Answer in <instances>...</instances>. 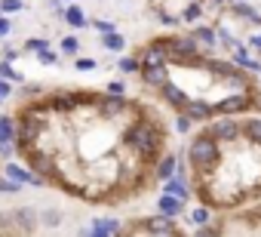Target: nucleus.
I'll return each mask as SVG.
<instances>
[{
	"instance_id": "27",
	"label": "nucleus",
	"mask_w": 261,
	"mask_h": 237,
	"mask_svg": "<svg viewBox=\"0 0 261 237\" xmlns=\"http://www.w3.org/2000/svg\"><path fill=\"white\" fill-rule=\"evenodd\" d=\"M249 50H255V53H258V56H261V31H258V34H252V37H249Z\"/></svg>"
},
{
	"instance_id": "13",
	"label": "nucleus",
	"mask_w": 261,
	"mask_h": 237,
	"mask_svg": "<svg viewBox=\"0 0 261 237\" xmlns=\"http://www.w3.org/2000/svg\"><path fill=\"white\" fill-rule=\"evenodd\" d=\"M215 216H212V209L206 206V203H197L194 209H188V222L194 225V228H203V225H209Z\"/></svg>"
},
{
	"instance_id": "9",
	"label": "nucleus",
	"mask_w": 261,
	"mask_h": 237,
	"mask_svg": "<svg viewBox=\"0 0 261 237\" xmlns=\"http://www.w3.org/2000/svg\"><path fill=\"white\" fill-rule=\"evenodd\" d=\"M163 194H172V197H178L181 203H188V200L194 197V191H191V182H188L185 176H172L169 182H163Z\"/></svg>"
},
{
	"instance_id": "24",
	"label": "nucleus",
	"mask_w": 261,
	"mask_h": 237,
	"mask_svg": "<svg viewBox=\"0 0 261 237\" xmlns=\"http://www.w3.org/2000/svg\"><path fill=\"white\" fill-rule=\"evenodd\" d=\"M105 89H108V92H114V96H126V83H123V80H111Z\"/></svg>"
},
{
	"instance_id": "10",
	"label": "nucleus",
	"mask_w": 261,
	"mask_h": 237,
	"mask_svg": "<svg viewBox=\"0 0 261 237\" xmlns=\"http://www.w3.org/2000/svg\"><path fill=\"white\" fill-rule=\"evenodd\" d=\"M157 212L166 216V219H178V216H185V203L172 194H160L157 197Z\"/></svg>"
},
{
	"instance_id": "30",
	"label": "nucleus",
	"mask_w": 261,
	"mask_h": 237,
	"mask_svg": "<svg viewBox=\"0 0 261 237\" xmlns=\"http://www.w3.org/2000/svg\"><path fill=\"white\" fill-rule=\"evenodd\" d=\"M258 86H261V77H258Z\"/></svg>"
},
{
	"instance_id": "1",
	"label": "nucleus",
	"mask_w": 261,
	"mask_h": 237,
	"mask_svg": "<svg viewBox=\"0 0 261 237\" xmlns=\"http://www.w3.org/2000/svg\"><path fill=\"white\" fill-rule=\"evenodd\" d=\"M185 160H188V167L194 170V176H209V173L218 167V160H221V145L209 136L206 127H200V130L188 139V145H185Z\"/></svg>"
},
{
	"instance_id": "17",
	"label": "nucleus",
	"mask_w": 261,
	"mask_h": 237,
	"mask_svg": "<svg viewBox=\"0 0 261 237\" xmlns=\"http://www.w3.org/2000/svg\"><path fill=\"white\" fill-rule=\"evenodd\" d=\"M25 188L19 185V182H13V179H7L4 173H0V194H22Z\"/></svg>"
},
{
	"instance_id": "26",
	"label": "nucleus",
	"mask_w": 261,
	"mask_h": 237,
	"mask_svg": "<svg viewBox=\"0 0 261 237\" xmlns=\"http://www.w3.org/2000/svg\"><path fill=\"white\" fill-rule=\"evenodd\" d=\"M10 31H13V22H10L7 16H0V37H7Z\"/></svg>"
},
{
	"instance_id": "29",
	"label": "nucleus",
	"mask_w": 261,
	"mask_h": 237,
	"mask_svg": "<svg viewBox=\"0 0 261 237\" xmlns=\"http://www.w3.org/2000/svg\"><path fill=\"white\" fill-rule=\"evenodd\" d=\"M59 4H62V7H68V4H74V0H59Z\"/></svg>"
},
{
	"instance_id": "25",
	"label": "nucleus",
	"mask_w": 261,
	"mask_h": 237,
	"mask_svg": "<svg viewBox=\"0 0 261 237\" xmlns=\"http://www.w3.org/2000/svg\"><path fill=\"white\" fill-rule=\"evenodd\" d=\"M175 127H178L181 133H194V124L188 121V117H181V114H175Z\"/></svg>"
},
{
	"instance_id": "4",
	"label": "nucleus",
	"mask_w": 261,
	"mask_h": 237,
	"mask_svg": "<svg viewBox=\"0 0 261 237\" xmlns=\"http://www.w3.org/2000/svg\"><path fill=\"white\" fill-rule=\"evenodd\" d=\"M178 114L188 117L194 127H206L212 117H215V105H212L209 99H188V105H185Z\"/></svg>"
},
{
	"instance_id": "11",
	"label": "nucleus",
	"mask_w": 261,
	"mask_h": 237,
	"mask_svg": "<svg viewBox=\"0 0 261 237\" xmlns=\"http://www.w3.org/2000/svg\"><path fill=\"white\" fill-rule=\"evenodd\" d=\"M181 16V25H200L203 22V16H206V10H203V4H200V0H194V4H185V10L178 13Z\"/></svg>"
},
{
	"instance_id": "5",
	"label": "nucleus",
	"mask_w": 261,
	"mask_h": 237,
	"mask_svg": "<svg viewBox=\"0 0 261 237\" xmlns=\"http://www.w3.org/2000/svg\"><path fill=\"white\" fill-rule=\"evenodd\" d=\"M16 151V117L0 114V157H13Z\"/></svg>"
},
{
	"instance_id": "2",
	"label": "nucleus",
	"mask_w": 261,
	"mask_h": 237,
	"mask_svg": "<svg viewBox=\"0 0 261 237\" xmlns=\"http://www.w3.org/2000/svg\"><path fill=\"white\" fill-rule=\"evenodd\" d=\"M114 237H188V231L166 216H142V219H129Z\"/></svg>"
},
{
	"instance_id": "28",
	"label": "nucleus",
	"mask_w": 261,
	"mask_h": 237,
	"mask_svg": "<svg viewBox=\"0 0 261 237\" xmlns=\"http://www.w3.org/2000/svg\"><path fill=\"white\" fill-rule=\"evenodd\" d=\"M10 92H13V83H10V80H4V77H0V99H7Z\"/></svg>"
},
{
	"instance_id": "31",
	"label": "nucleus",
	"mask_w": 261,
	"mask_h": 237,
	"mask_svg": "<svg viewBox=\"0 0 261 237\" xmlns=\"http://www.w3.org/2000/svg\"><path fill=\"white\" fill-rule=\"evenodd\" d=\"M0 16H4V13H0Z\"/></svg>"
},
{
	"instance_id": "23",
	"label": "nucleus",
	"mask_w": 261,
	"mask_h": 237,
	"mask_svg": "<svg viewBox=\"0 0 261 237\" xmlns=\"http://www.w3.org/2000/svg\"><path fill=\"white\" fill-rule=\"evenodd\" d=\"M37 59H40L43 65H56V62H59V56H56L53 50H40V53H37Z\"/></svg>"
},
{
	"instance_id": "22",
	"label": "nucleus",
	"mask_w": 261,
	"mask_h": 237,
	"mask_svg": "<svg viewBox=\"0 0 261 237\" xmlns=\"http://www.w3.org/2000/svg\"><path fill=\"white\" fill-rule=\"evenodd\" d=\"M74 68H77V71H95V68H98V62H95V59H77V62H74Z\"/></svg>"
},
{
	"instance_id": "12",
	"label": "nucleus",
	"mask_w": 261,
	"mask_h": 237,
	"mask_svg": "<svg viewBox=\"0 0 261 237\" xmlns=\"http://www.w3.org/2000/svg\"><path fill=\"white\" fill-rule=\"evenodd\" d=\"M62 19H65V25H71V28H83V25H89V22H86L83 7H77V4L62 7Z\"/></svg>"
},
{
	"instance_id": "6",
	"label": "nucleus",
	"mask_w": 261,
	"mask_h": 237,
	"mask_svg": "<svg viewBox=\"0 0 261 237\" xmlns=\"http://www.w3.org/2000/svg\"><path fill=\"white\" fill-rule=\"evenodd\" d=\"M243 142L252 148H261V114H243Z\"/></svg>"
},
{
	"instance_id": "18",
	"label": "nucleus",
	"mask_w": 261,
	"mask_h": 237,
	"mask_svg": "<svg viewBox=\"0 0 261 237\" xmlns=\"http://www.w3.org/2000/svg\"><path fill=\"white\" fill-rule=\"evenodd\" d=\"M117 68H120L123 74H139V59H136V56H123Z\"/></svg>"
},
{
	"instance_id": "8",
	"label": "nucleus",
	"mask_w": 261,
	"mask_h": 237,
	"mask_svg": "<svg viewBox=\"0 0 261 237\" xmlns=\"http://www.w3.org/2000/svg\"><path fill=\"white\" fill-rule=\"evenodd\" d=\"M172 176H178V154L175 151H166L157 160V167H154V179L157 182H169Z\"/></svg>"
},
{
	"instance_id": "21",
	"label": "nucleus",
	"mask_w": 261,
	"mask_h": 237,
	"mask_svg": "<svg viewBox=\"0 0 261 237\" xmlns=\"http://www.w3.org/2000/svg\"><path fill=\"white\" fill-rule=\"evenodd\" d=\"M19 10H25V4L22 0H0V13H19Z\"/></svg>"
},
{
	"instance_id": "14",
	"label": "nucleus",
	"mask_w": 261,
	"mask_h": 237,
	"mask_svg": "<svg viewBox=\"0 0 261 237\" xmlns=\"http://www.w3.org/2000/svg\"><path fill=\"white\" fill-rule=\"evenodd\" d=\"M101 46L108 53H123L126 50V37L120 31H111V34H101Z\"/></svg>"
},
{
	"instance_id": "20",
	"label": "nucleus",
	"mask_w": 261,
	"mask_h": 237,
	"mask_svg": "<svg viewBox=\"0 0 261 237\" xmlns=\"http://www.w3.org/2000/svg\"><path fill=\"white\" fill-rule=\"evenodd\" d=\"M98 34H111V31H117V22H108V19H92L89 22Z\"/></svg>"
},
{
	"instance_id": "19",
	"label": "nucleus",
	"mask_w": 261,
	"mask_h": 237,
	"mask_svg": "<svg viewBox=\"0 0 261 237\" xmlns=\"http://www.w3.org/2000/svg\"><path fill=\"white\" fill-rule=\"evenodd\" d=\"M25 50L37 56L40 50H49V40H46V37H28V40H25Z\"/></svg>"
},
{
	"instance_id": "7",
	"label": "nucleus",
	"mask_w": 261,
	"mask_h": 237,
	"mask_svg": "<svg viewBox=\"0 0 261 237\" xmlns=\"http://www.w3.org/2000/svg\"><path fill=\"white\" fill-rule=\"evenodd\" d=\"M188 34L197 40V46H203L206 53H215V46H218V34H215V28L212 25H194V28H188Z\"/></svg>"
},
{
	"instance_id": "15",
	"label": "nucleus",
	"mask_w": 261,
	"mask_h": 237,
	"mask_svg": "<svg viewBox=\"0 0 261 237\" xmlns=\"http://www.w3.org/2000/svg\"><path fill=\"white\" fill-rule=\"evenodd\" d=\"M59 50H62V56H77L80 40H77L74 34H68V37H62V40H59Z\"/></svg>"
},
{
	"instance_id": "16",
	"label": "nucleus",
	"mask_w": 261,
	"mask_h": 237,
	"mask_svg": "<svg viewBox=\"0 0 261 237\" xmlns=\"http://www.w3.org/2000/svg\"><path fill=\"white\" fill-rule=\"evenodd\" d=\"M0 77H4V80H16V83H22V74L13 68V62H4V59H0Z\"/></svg>"
},
{
	"instance_id": "3",
	"label": "nucleus",
	"mask_w": 261,
	"mask_h": 237,
	"mask_svg": "<svg viewBox=\"0 0 261 237\" xmlns=\"http://www.w3.org/2000/svg\"><path fill=\"white\" fill-rule=\"evenodd\" d=\"M206 130H209V136L224 148V145H233V142H240L243 139V121L240 117H230V114H218V117H212V121L206 124Z\"/></svg>"
}]
</instances>
